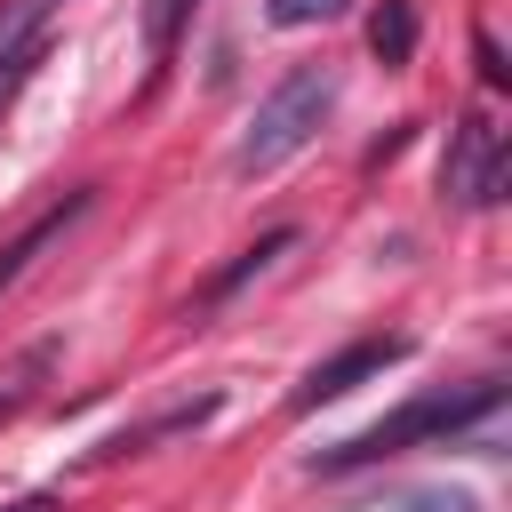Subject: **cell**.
I'll return each mask as SVG.
<instances>
[{
	"label": "cell",
	"mask_w": 512,
	"mask_h": 512,
	"mask_svg": "<svg viewBox=\"0 0 512 512\" xmlns=\"http://www.w3.org/2000/svg\"><path fill=\"white\" fill-rule=\"evenodd\" d=\"M8 416H16V392H0V424H8Z\"/></svg>",
	"instance_id": "13"
},
{
	"label": "cell",
	"mask_w": 512,
	"mask_h": 512,
	"mask_svg": "<svg viewBox=\"0 0 512 512\" xmlns=\"http://www.w3.org/2000/svg\"><path fill=\"white\" fill-rule=\"evenodd\" d=\"M200 0H152L144 8V40H152V56H168L176 48V32H184V16H192Z\"/></svg>",
	"instance_id": "9"
},
{
	"label": "cell",
	"mask_w": 512,
	"mask_h": 512,
	"mask_svg": "<svg viewBox=\"0 0 512 512\" xmlns=\"http://www.w3.org/2000/svg\"><path fill=\"white\" fill-rule=\"evenodd\" d=\"M56 8H64V0H8V8H0V64L24 56V48H40V32H48Z\"/></svg>",
	"instance_id": "7"
},
{
	"label": "cell",
	"mask_w": 512,
	"mask_h": 512,
	"mask_svg": "<svg viewBox=\"0 0 512 512\" xmlns=\"http://www.w3.org/2000/svg\"><path fill=\"white\" fill-rule=\"evenodd\" d=\"M336 112V72L328 64H296L264 104H256V120L240 128V144H232V168L240 176H272L280 160H296L304 144H312V128Z\"/></svg>",
	"instance_id": "2"
},
{
	"label": "cell",
	"mask_w": 512,
	"mask_h": 512,
	"mask_svg": "<svg viewBox=\"0 0 512 512\" xmlns=\"http://www.w3.org/2000/svg\"><path fill=\"white\" fill-rule=\"evenodd\" d=\"M504 408V384L488 376V384H464V392H432V400H408L400 416H384V424H368V432H352V440H336V448H320L312 456V472H352V464H384V456H400V448H416V440H464L472 424H488Z\"/></svg>",
	"instance_id": "1"
},
{
	"label": "cell",
	"mask_w": 512,
	"mask_h": 512,
	"mask_svg": "<svg viewBox=\"0 0 512 512\" xmlns=\"http://www.w3.org/2000/svg\"><path fill=\"white\" fill-rule=\"evenodd\" d=\"M368 48H376L384 64H408V56H416V0H384V8L368 16Z\"/></svg>",
	"instance_id": "6"
},
{
	"label": "cell",
	"mask_w": 512,
	"mask_h": 512,
	"mask_svg": "<svg viewBox=\"0 0 512 512\" xmlns=\"http://www.w3.org/2000/svg\"><path fill=\"white\" fill-rule=\"evenodd\" d=\"M344 0H264V16L280 24V32H304V24H328Z\"/></svg>",
	"instance_id": "10"
},
{
	"label": "cell",
	"mask_w": 512,
	"mask_h": 512,
	"mask_svg": "<svg viewBox=\"0 0 512 512\" xmlns=\"http://www.w3.org/2000/svg\"><path fill=\"white\" fill-rule=\"evenodd\" d=\"M440 192H456L464 208H496V200H504V136H496L480 112L456 120L448 160H440Z\"/></svg>",
	"instance_id": "3"
},
{
	"label": "cell",
	"mask_w": 512,
	"mask_h": 512,
	"mask_svg": "<svg viewBox=\"0 0 512 512\" xmlns=\"http://www.w3.org/2000/svg\"><path fill=\"white\" fill-rule=\"evenodd\" d=\"M288 248H296V232H288V224H280V232H264L256 248H240V264H232V272H216V280H208V296H232L240 280H256V272H264L272 256H288Z\"/></svg>",
	"instance_id": "8"
},
{
	"label": "cell",
	"mask_w": 512,
	"mask_h": 512,
	"mask_svg": "<svg viewBox=\"0 0 512 512\" xmlns=\"http://www.w3.org/2000/svg\"><path fill=\"white\" fill-rule=\"evenodd\" d=\"M80 216H88V192H64L56 208H40V216H32V224H24V232H16L8 248H0V296H8V288H16L24 272H32V256H40V248H56V240H64V232H72Z\"/></svg>",
	"instance_id": "5"
},
{
	"label": "cell",
	"mask_w": 512,
	"mask_h": 512,
	"mask_svg": "<svg viewBox=\"0 0 512 512\" xmlns=\"http://www.w3.org/2000/svg\"><path fill=\"white\" fill-rule=\"evenodd\" d=\"M0 512H64L56 496H24V504H0Z\"/></svg>",
	"instance_id": "12"
},
{
	"label": "cell",
	"mask_w": 512,
	"mask_h": 512,
	"mask_svg": "<svg viewBox=\"0 0 512 512\" xmlns=\"http://www.w3.org/2000/svg\"><path fill=\"white\" fill-rule=\"evenodd\" d=\"M400 360H408V336H360V344H344L336 360H320V368L288 392V408L312 416L320 400H344L352 384H368V376H384V368H400Z\"/></svg>",
	"instance_id": "4"
},
{
	"label": "cell",
	"mask_w": 512,
	"mask_h": 512,
	"mask_svg": "<svg viewBox=\"0 0 512 512\" xmlns=\"http://www.w3.org/2000/svg\"><path fill=\"white\" fill-rule=\"evenodd\" d=\"M472 56H480V80H488V88H504V80H512V64H504V48H496L488 32L472 40Z\"/></svg>",
	"instance_id": "11"
}]
</instances>
